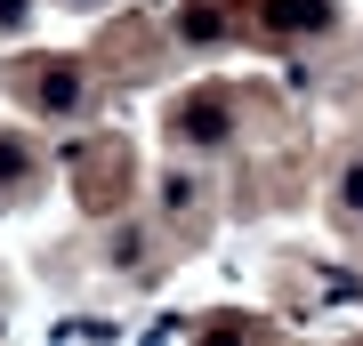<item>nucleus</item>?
I'll return each mask as SVG.
<instances>
[{
  "instance_id": "423d86ee",
  "label": "nucleus",
  "mask_w": 363,
  "mask_h": 346,
  "mask_svg": "<svg viewBox=\"0 0 363 346\" xmlns=\"http://www.w3.org/2000/svg\"><path fill=\"white\" fill-rule=\"evenodd\" d=\"M16 16H25V0H0V25H16Z\"/></svg>"
},
{
  "instance_id": "20e7f679",
  "label": "nucleus",
  "mask_w": 363,
  "mask_h": 346,
  "mask_svg": "<svg viewBox=\"0 0 363 346\" xmlns=\"http://www.w3.org/2000/svg\"><path fill=\"white\" fill-rule=\"evenodd\" d=\"M25 178H33V161H25V145H16V137H0V185L16 193V185H25Z\"/></svg>"
},
{
  "instance_id": "f257e3e1",
  "label": "nucleus",
  "mask_w": 363,
  "mask_h": 346,
  "mask_svg": "<svg viewBox=\"0 0 363 346\" xmlns=\"http://www.w3.org/2000/svg\"><path fill=\"white\" fill-rule=\"evenodd\" d=\"M16 81H25V97L40 105V113H73V105H81V73H73V64H57V57H33Z\"/></svg>"
},
{
  "instance_id": "39448f33",
  "label": "nucleus",
  "mask_w": 363,
  "mask_h": 346,
  "mask_svg": "<svg viewBox=\"0 0 363 346\" xmlns=\"http://www.w3.org/2000/svg\"><path fill=\"white\" fill-rule=\"evenodd\" d=\"M347 209H363V169H347Z\"/></svg>"
},
{
  "instance_id": "f03ea898",
  "label": "nucleus",
  "mask_w": 363,
  "mask_h": 346,
  "mask_svg": "<svg viewBox=\"0 0 363 346\" xmlns=\"http://www.w3.org/2000/svg\"><path fill=\"white\" fill-rule=\"evenodd\" d=\"M259 16H267L274 33H315V25H331L323 0H259Z\"/></svg>"
},
{
  "instance_id": "7ed1b4c3",
  "label": "nucleus",
  "mask_w": 363,
  "mask_h": 346,
  "mask_svg": "<svg viewBox=\"0 0 363 346\" xmlns=\"http://www.w3.org/2000/svg\"><path fill=\"white\" fill-rule=\"evenodd\" d=\"M186 137L218 145V137H226V105H218V97H210V105H186Z\"/></svg>"
}]
</instances>
